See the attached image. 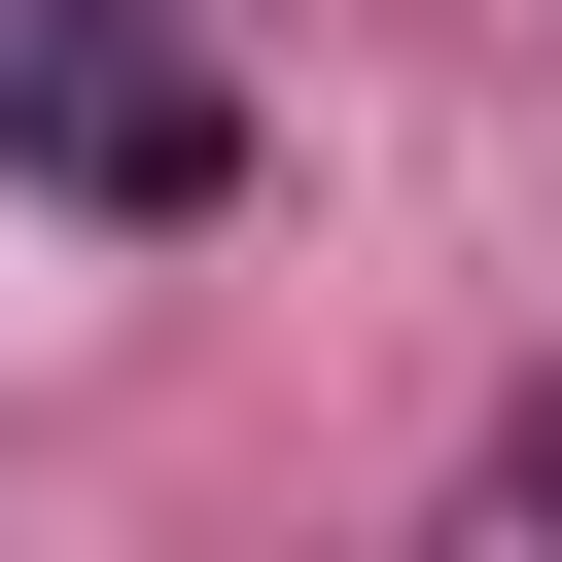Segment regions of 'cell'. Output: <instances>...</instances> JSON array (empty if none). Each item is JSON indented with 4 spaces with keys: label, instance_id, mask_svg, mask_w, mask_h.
I'll use <instances>...</instances> for the list:
<instances>
[{
    "label": "cell",
    "instance_id": "6da1fadb",
    "mask_svg": "<svg viewBox=\"0 0 562 562\" xmlns=\"http://www.w3.org/2000/svg\"><path fill=\"white\" fill-rule=\"evenodd\" d=\"M492 527H562V386H492Z\"/></svg>",
    "mask_w": 562,
    "mask_h": 562
}]
</instances>
